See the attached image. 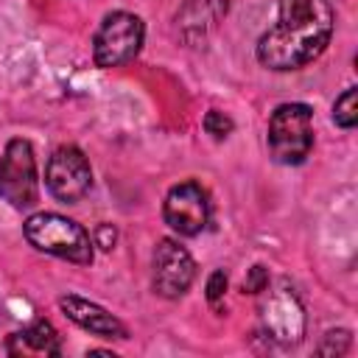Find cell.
Wrapping results in <instances>:
<instances>
[{"label": "cell", "instance_id": "cell-1", "mask_svg": "<svg viewBox=\"0 0 358 358\" xmlns=\"http://www.w3.org/2000/svg\"><path fill=\"white\" fill-rule=\"evenodd\" d=\"M330 0H280L277 22L257 42V62L268 70H299L319 59L333 36Z\"/></svg>", "mask_w": 358, "mask_h": 358}, {"label": "cell", "instance_id": "cell-2", "mask_svg": "<svg viewBox=\"0 0 358 358\" xmlns=\"http://www.w3.org/2000/svg\"><path fill=\"white\" fill-rule=\"evenodd\" d=\"M25 238L34 249L45 252V255H53V257H62V260H70V263H78V266H90L92 263V241H90V232L67 218V215H59V213H34L28 221H25Z\"/></svg>", "mask_w": 358, "mask_h": 358}, {"label": "cell", "instance_id": "cell-3", "mask_svg": "<svg viewBox=\"0 0 358 358\" xmlns=\"http://www.w3.org/2000/svg\"><path fill=\"white\" fill-rule=\"evenodd\" d=\"M313 148V112L305 103H282L268 120V151L280 165H299Z\"/></svg>", "mask_w": 358, "mask_h": 358}, {"label": "cell", "instance_id": "cell-4", "mask_svg": "<svg viewBox=\"0 0 358 358\" xmlns=\"http://www.w3.org/2000/svg\"><path fill=\"white\" fill-rule=\"evenodd\" d=\"M0 199L14 210H25L39 199L36 157L28 140H8L0 157Z\"/></svg>", "mask_w": 358, "mask_h": 358}, {"label": "cell", "instance_id": "cell-5", "mask_svg": "<svg viewBox=\"0 0 358 358\" xmlns=\"http://www.w3.org/2000/svg\"><path fill=\"white\" fill-rule=\"evenodd\" d=\"M143 20L129 11H112L103 17L92 39V59L98 67H120L131 62L143 48Z\"/></svg>", "mask_w": 358, "mask_h": 358}, {"label": "cell", "instance_id": "cell-6", "mask_svg": "<svg viewBox=\"0 0 358 358\" xmlns=\"http://www.w3.org/2000/svg\"><path fill=\"white\" fill-rule=\"evenodd\" d=\"M45 185L53 199L64 204L81 201L92 187V168L81 148L76 145H59L45 168Z\"/></svg>", "mask_w": 358, "mask_h": 358}, {"label": "cell", "instance_id": "cell-7", "mask_svg": "<svg viewBox=\"0 0 358 358\" xmlns=\"http://www.w3.org/2000/svg\"><path fill=\"white\" fill-rule=\"evenodd\" d=\"M162 218L165 224L185 235V238H193L199 232H204L207 221H210V199H207V190L187 179V182H179L168 190L165 196V204H162Z\"/></svg>", "mask_w": 358, "mask_h": 358}, {"label": "cell", "instance_id": "cell-8", "mask_svg": "<svg viewBox=\"0 0 358 358\" xmlns=\"http://www.w3.org/2000/svg\"><path fill=\"white\" fill-rule=\"evenodd\" d=\"M266 336L280 347H294L305 336V308L291 288H274L260 305Z\"/></svg>", "mask_w": 358, "mask_h": 358}, {"label": "cell", "instance_id": "cell-9", "mask_svg": "<svg viewBox=\"0 0 358 358\" xmlns=\"http://www.w3.org/2000/svg\"><path fill=\"white\" fill-rule=\"evenodd\" d=\"M193 277H196V263H193L190 252L176 241L162 238L154 246V257H151L154 291L165 299H179L190 288Z\"/></svg>", "mask_w": 358, "mask_h": 358}, {"label": "cell", "instance_id": "cell-10", "mask_svg": "<svg viewBox=\"0 0 358 358\" xmlns=\"http://www.w3.org/2000/svg\"><path fill=\"white\" fill-rule=\"evenodd\" d=\"M59 308L64 310V316L70 322H76L81 330H90L92 336H101V338H129L126 333V324L112 316L106 308L90 302V299H81L76 294H64L59 296Z\"/></svg>", "mask_w": 358, "mask_h": 358}, {"label": "cell", "instance_id": "cell-11", "mask_svg": "<svg viewBox=\"0 0 358 358\" xmlns=\"http://www.w3.org/2000/svg\"><path fill=\"white\" fill-rule=\"evenodd\" d=\"M227 0H185L176 11V31L187 45H199L224 20Z\"/></svg>", "mask_w": 358, "mask_h": 358}, {"label": "cell", "instance_id": "cell-12", "mask_svg": "<svg viewBox=\"0 0 358 358\" xmlns=\"http://www.w3.org/2000/svg\"><path fill=\"white\" fill-rule=\"evenodd\" d=\"M8 352H36V355H59L62 352V338L56 327L48 319H36L20 333L11 336Z\"/></svg>", "mask_w": 358, "mask_h": 358}, {"label": "cell", "instance_id": "cell-13", "mask_svg": "<svg viewBox=\"0 0 358 358\" xmlns=\"http://www.w3.org/2000/svg\"><path fill=\"white\" fill-rule=\"evenodd\" d=\"M333 123L338 129L358 126V87H347L333 103Z\"/></svg>", "mask_w": 358, "mask_h": 358}, {"label": "cell", "instance_id": "cell-14", "mask_svg": "<svg viewBox=\"0 0 358 358\" xmlns=\"http://www.w3.org/2000/svg\"><path fill=\"white\" fill-rule=\"evenodd\" d=\"M350 344H352V336H350V330H330L324 338H322V344L316 347V352L319 355H344L347 350H350Z\"/></svg>", "mask_w": 358, "mask_h": 358}, {"label": "cell", "instance_id": "cell-15", "mask_svg": "<svg viewBox=\"0 0 358 358\" xmlns=\"http://www.w3.org/2000/svg\"><path fill=\"white\" fill-rule=\"evenodd\" d=\"M201 126H204V131H207L213 140H224V137L232 131V126H235V123H232V120H229L224 112L210 109V112L204 115V123H201Z\"/></svg>", "mask_w": 358, "mask_h": 358}, {"label": "cell", "instance_id": "cell-16", "mask_svg": "<svg viewBox=\"0 0 358 358\" xmlns=\"http://www.w3.org/2000/svg\"><path fill=\"white\" fill-rule=\"evenodd\" d=\"M224 294H227V274L218 268V271H213L210 280H207V302H210L213 310H221Z\"/></svg>", "mask_w": 358, "mask_h": 358}, {"label": "cell", "instance_id": "cell-17", "mask_svg": "<svg viewBox=\"0 0 358 358\" xmlns=\"http://www.w3.org/2000/svg\"><path fill=\"white\" fill-rule=\"evenodd\" d=\"M243 294H260V291H266L268 288V271H266V266H252L249 271H246V277H243Z\"/></svg>", "mask_w": 358, "mask_h": 358}, {"label": "cell", "instance_id": "cell-18", "mask_svg": "<svg viewBox=\"0 0 358 358\" xmlns=\"http://www.w3.org/2000/svg\"><path fill=\"white\" fill-rule=\"evenodd\" d=\"M115 241H117V232H115L112 224H98V227H95V232H92V246H101L103 252H109V249L115 246Z\"/></svg>", "mask_w": 358, "mask_h": 358}]
</instances>
